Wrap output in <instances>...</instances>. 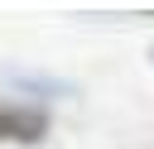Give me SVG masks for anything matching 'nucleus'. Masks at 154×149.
Instances as JSON below:
<instances>
[{"mask_svg":"<svg viewBox=\"0 0 154 149\" xmlns=\"http://www.w3.org/2000/svg\"><path fill=\"white\" fill-rule=\"evenodd\" d=\"M43 135H48V111H38V106H19V101H0V139L38 144Z\"/></svg>","mask_w":154,"mask_h":149,"instance_id":"1","label":"nucleus"}]
</instances>
